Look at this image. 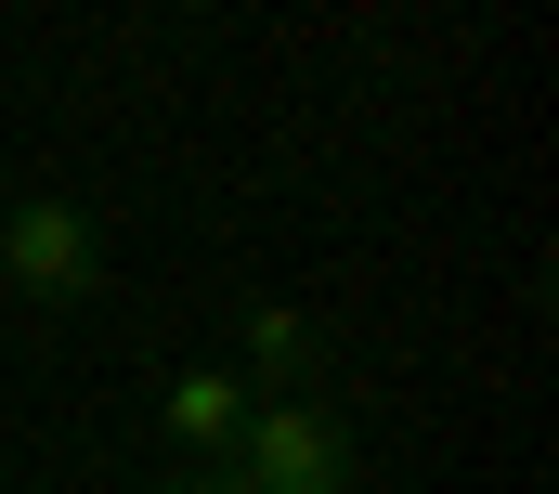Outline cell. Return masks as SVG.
I'll list each match as a JSON object with an SVG mask.
<instances>
[{
  "label": "cell",
  "instance_id": "obj_1",
  "mask_svg": "<svg viewBox=\"0 0 559 494\" xmlns=\"http://www.w3.org/2000/svg\"><path fill=\"white\" fill-rule=\"evenodd\" d=\"M209 482L222 494H352V416L325 390H261Z\"/></svg>",
  "mask_w": 559,
  "mask_h": 494
},
{
  "label": "cell",
  "instance_id": "obj_2",
  "mask_svg": "<svg viewBox=\"0 0 559 494\" xmlns=\"http://www.w3.org/2000/svg\"><path fill=\"white\" fill-rule=\"evenodd\" d=\"M0 286L39 299V313H79V299L105 286L92 209H66V196H13V209H0Z\"/></svg>",
  "mask_w": 559,
  "mask_h": 494
},
{
  "label": "cell",
  "instance_id": "obj_3",
  "mask_svg": "<svg viewBox=\"0 0 559 494\" xmlns=\"http://www.w3.org/2000/svg\"><path fill=\"white\" fill-rule=\"evenodd\" d=\"M248 403H261V390H248L235 365H182L169 390H156V443H182V456H222V443L248 430Z\"/></svg>",
  "mask_w": 559,
  "mask_h": 494
},
{
  "label": "cell",
  "instance_id": "obj_4",
  "mask_svg": "<svg viewBox=\"0 0 559 494\" xmlns=\"http://www.w3.org/2000/svg\"><path fill=\"white\" fill-rule=\"evenodd\" d=\"M312 365H325V352H312V326H299V313H286V299H248V390H312Z\"/></svg>",
  "mask_w": 559,
  "mask_h": 494
},
{
  "label": "cell",
  "instance_id": "obj_5",
  "mask_svg": "<svg viewBox=\"0 0 559 494\" xmlns=\"http://www.w3.org/2000/svg\"><path fill=\"white\" fill-rule=\"evenodd\" d=\"M169 494H222V482H169Z\"/></svg>",
  "mask_w": 559,
  "mask_h": 494
}]
</instances>
